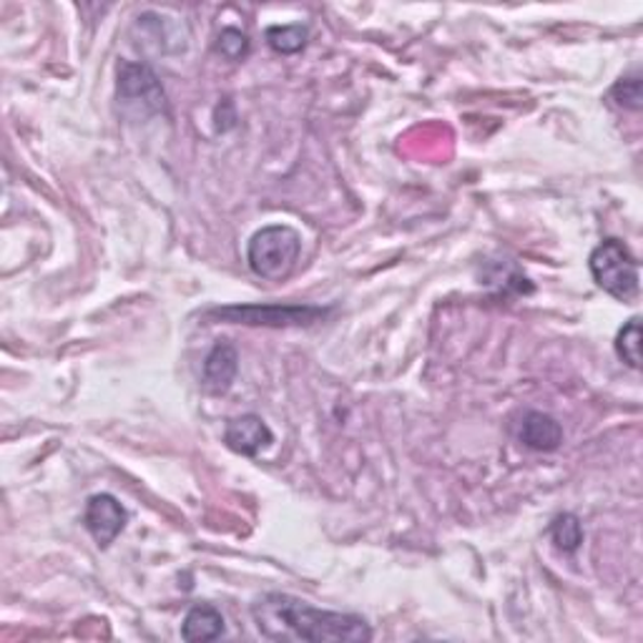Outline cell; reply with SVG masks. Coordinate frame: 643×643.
I'll return each mask as SVG.
<instances>
[{
    "label": "cell",
    "mask_w": 643,
    "mask_h": 643,
    "mask_svg": "<svg viewBox=\"0 0 643 643\" xmlns=\"http://www.w3.org/2000/svg\"><path fill=\"white\" fill-rule=\"evenodd\" d=\"M252 618L269 641L362 643L372 639L370 623L362 616L314 608L290 593H265L252 606Z\"/></svg>",
    "instance_id": "cell-1"
},
{
    "label": "cell",
    "mask_w": 643,
    "mask_h": 643,
    "mask_svg": "<svg viewBox=\"0 0 643 643\" xmlns=\"http://www.w3.org/2000/svg\"><path fill=\"white\" fill-rule=\"evenodd\" d=\"M518 438L523 446L530 450L553 452V450H558L563 442V427L558 420H555L553 415H548V412L530 410V412H526V417H523Z\"/></svg>",
    "instance_id": "cell-9"
},
{
    "label": "cell",
    "mask_w": 643,
    "mask_h": 643,
    "mask_svg": "<svg viewBox=\"0 0 643 643\" xmlns=\"http://www.w3.org/2000/svg\"><path fill=\"white\" fill-rule=\"evenodd\" d=\"M126 520H129V513L114 496L99 493L91 496L89 503H86L83 526L99 548H108L114 543L116 536L126 528Z\"/></svg>",
    "instance_id": "cell-6"
},
{
    "label": "cell",
    "mask_w": 643,
    "mask_h": 643,
    "mask_svg": "<svg viewBox=\"0 0 643 643\" xmlns=\"http://www.w3.org/2000/svg\"><path fill=\"white\" fill-rule=\"evenodd\" d=\"M118 97L126 103H144L149 111H166V97L154 70L144 63L118 66Z\"/></svg>",
    "instance_id": "cell-5"
},
{
    "label": "cell",
    "mask_w": 643,
    "mask_h": 643,
    "mask_svg": "<svg viewBox=\"0 0 643 643\" xmlns=\"http://www.w3.org/2000/svg\"><path fill=\"white\" fill-rule=\"evenodd\" d=\"M265 36H267L269 49H272L274 53L292 55V53H299L301 49H305L309 30H307V26H301V23H292V26L267 28Z\"/></svg>",
    "instance_id": "cell-11"
},
{
    "label": "cell",
    "mask_w": 643,
    "mask_h": 643,
    "mask_svg": "<svg viewBox=\"0 0 643 643\" xmlns=\"http://www.w3.org/2000/svg\"><path fill=\"white\" fill-rule=\"evenodd\" d=\"M616 355L629 364L631 370L641 368V320L633 317L621 327L616 337Z\"/></svg>",
    "instance_id": "cell-13"
},
{
    "label": "cell",
    "mask_w": 643,
    "mask_h": 643,
    "mask_svg": "<svg viewBox=\"0 0 643 643\" xmlns=\"http://www.w3.org/2000/svg\"><path fill=\"white\" fill-rule=\"evenodd\" d=\"M224 442L229 450L240 452V455L254 458L259 450L269 448L274 442V435L269 430V425L259 415H242L227 423Z\"/></svg>",
    "instance_id": "cell-7"
},
{
    "label": "cell",
    "mask_w": 643,
    "mask_h": 643,
    "mask_svg": "<svg viewBox=\"0 0 643 643\" xmlns=\"http://www.w3.org/2000/svg\"><path fill=\"white\" fill-rule=\"evenodd\" d=\"M551 538L558 551L576 553L583 543V526L574 513H563L551 523Z\"/></svg>",
    "instance_id": "cell-12"
},
{
    "label": "cell",
    "mask_w": 643,
    "mask_h": 643,
    "mask_svg": "<svg viewBox=\"0 0 643 643\" xmlns=\"http://www.w3.org/2000/svg\"><path fill=\"white\" fill-rule=\"evenodd\" d=\"M224 633V616L211 603H196L181 623L184 641H214Z\"/></svg>",
    "instance_id": "cell-10"
},
{
    "label": "cell",
    "mask_w": 643,
    "mask_h": 643,
    "mask_svg": "<svg viewBox=\"0 0 643 643\" xmlns=\"http://www.w3.org/2000/svg\"><path fill=\"white\" fill-rule=\"evenodd\" d=\"M589 269L593 282L618 301H633L639 297V261L621 240H603L591 252Z\"/></svg>",
    "instance_id": "cell-3"
},
{
    "label": "cell",
    "mask_w": 643,
    "mask_h": 643,
    "mask_svg": "<svg viewBox=\"0 0 643 643\" xmlns=\"http://www.w3.org/2000/svg\"><path fill=\"white\" fill-rule=\"evenodd\" d=\"M217 51L229 61H242L249 53V36L236 28H224L217 38Z\"/></svg>",
    "instance_id": "cell-15"
},
{
    "label": "cell",
    "mask_w": 643,
    "mask_h": 643,
    "mask_svg": "<svg viewBox=\"0 0 643 643\" xmlns=\"http://www.w3.org/2000/svg\"><path fill=\"white\" fill-rule=\"evenodd\" d=\"M610 99H614L618 106L639 111L641 101H643V97H641V76L633 74V76L618 78L614 89H610Z\"/></svg>",
    "instance_id": "cell-14"
},
{
    "label": "cell",
    "mask_w": 643,
    "mask_h": 643,
    "mask_svg": "<svg viewBox=\"0 0 643 643\" xmlns=\"http://www.w3.org/2000/svg\"><path fill=\"white\" fill-rule=\"evenodd\" d=\"M236 370H240V355H236V349L229 343H217L204 360V390L211 395H224L234 383Z\"/></svg>",
    "instance_id": "cell-8"
},
{
    "label": "cell",
    "mask_w": 643,
    "mask_h": 643,
    "mask_svg": "<svg viewBox=\"0 0 643 643\" xmlns=\"http://www.w3.org/2000/svg\"><path fill=\"white\" fill-rule=\"evenodd\" d=\"M301 252V236L287 224L259 229L249 240L247 261L259 280L282 282L295 272Z\"/></svg>",
    "instance_id": "cell-2"
},
{
    "label": "cell",
    "mask_w": 643,
    "mask_h": 643,
    "mask_svg": "<svg viewBox=\"0 0 643 643\" xmlns=\"http://www.w3.org/2000/svg\"><path fill=\"white\" fill-rule=\"evenodd\" d=\"M330 309L312 305H234L211 309V320H224L232 324H265V327H299L324 320Z\"/></svg>",
    "instance_id": "cell-4"
}]
</instances>
